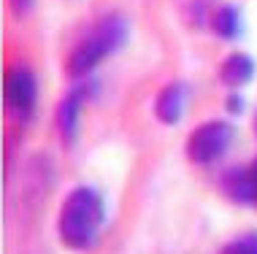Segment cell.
<instances>
[{
  "instance_id": "277c9868",
  "label": "cell",
  "mask_w": 257,
  "mask_h": 254,
  "mask_svg": "<svg viewBox=\"0 0 257 254\" xmlns=\"http://www.w3.org/2000/svg\"><path fill=\"white\" fill-rule=\"evenodd\" d=\"M230 141H233V125H227L222 119H211L192 130L190 141H187V154L198 165H208V162L219 160L227 152Z\"/></svg>"
},
{
  "instance_id": "30bf717a",
  "label": "cell",
  "mask_w": 257,
  "mask_h": 254,
  "mask_svg": "<svg viewBox=\"0 0 257 254\" xmlns=\"http://www.w3.org/2000/svg\"><path fill=\"white\" fill-rule=\"evenodd\" d=\"M222 254H257V232H249V235L230 241L222 249Z\"/></svg>"
},
{
  "instance_id": "8992f818",
  "label": "cell",
  "mask_w": 257,
  "mask_h": 254,
  "mask_svg": "<svg viewBox=\"0 0 257 254\" xmlns=\"http://www.w3.org/2000/svg\"><path fill=\"white\" fill-rule=\"evenodd\" d=\"M254 71H257V65L246 52H233L222 60L219 81L225 87H246L249 81L254 79Z\"/></svg>"
},
{
  "instance_id": "5bb4252c",
  "label": "cell",
  "mask_w": 257,
  "mask_h": 254,
  "mask_svg": "<svg viewBox=\"0 0 257 254\" xmlns=\"http://www.w3.org/2000/svg\"><path fill=\"white\" fill-rule=\"evenodd\" d=\"M254 127H257V119H254Z\"/></svg>"
},
{
  "instance_id": "5b68a950",
  "label": "cell",
  "mask_w": 257,
  "mask_h": 254,
  "mask_svg": "<svg viewBox=\"0 0 257 254\" xmlns=\"http://www.w3.org/2000/svg\"><path fill=\"white\" fill-rule=\"evenodd\" d=\"M184 103H187V87L182 81H171L168 87L160 89V95L155 100L157 119L165 122V125H176L184 114Z\"/></svg>"
},
{
  "instance_id": "ba28073f",
  "label": "cell",
  "mask_w": 257,
  "mask_h": 254,
  "mask_svg": "<svg viewBox=\"0 0 257 254\" xmlns=\"http://www.w3.org/2000/svg\"><path fill=\"white\" fill-rule=\"evenodd\" d=\"M211 30H214V36L222 38V41L241 38V33H244V19H241L238 6H230V3L219 6V9L211 14Z\"/></svg>"
},
{
  "instance_id": "9c48e42d",
  "label": "cell",
  "mask_w": 257,
  "mask_h": 254,
  "mask_svg": "<svg viewBox=\"0 0 257 254\" xmlns=\"http://www.w3.org/2000/svg\"><path fill=\"white\" fill-rule=\"evenodd\" d=\"M222 187H225V192L233 197V200L257 203V184L252 178V170H241V168L230 170V173L225 176V181H222Z\"/></svg>"
},
{
  "instance_id": "7c38bea8",
  "label": "cell",
  "mask_w": 257,
  "mask_h": 254,
  "mask_svg": "<svg viewBox=\"0 0 257 254\" xmlns=\"http://www.w3.org/2000/svg\"><path fill=\"white\" fill-rule=\"evenodd\" d=\"M241 103H244V100H241L238 95H233V98L227 100V108H230V111H235V114H238V111H241Z\"/></svg>"
},
{
  "instance_id": "7a4b0ae2",
  "label": "cell",
  "mask_w": 257,
  "mask_h": 254,
  "mask_svg": "<svg viewBox=\"0 0 257 254\" xmlns=\"http://www.w3.org/2000/svg\"><path fill=\"white\" fill-rule=\"evenodd\" d=\"M103 200L95 189L79 187L65 197L60 211V238L68 249H92L103 227Z\"/></svg>"
},
{
  "instance_id": "8fae6325",
  "label": "cell",
  "mask_w": 257,
  "mask_h": 254,
  "mask_svg": "<svg viewBox=\"0 0 257 254\" xmlns=\"http://www.w3.org/2000/svg\"><path fill=\"white\" fill-rule=\"evenodd\" d=\"M9 6H11V11L17 14V17H25V14L33 9V0H9Z\"/></svg>"
},
{
  "instance_id": "3957f363",
  "label": "cell",
  "mask_w": 257,
  "mask_h": 254,
  "mask_svg": "<svg viewBox=\"0 0 257 254\" xmlns=\"http://www.w3.org/2000/svg\"><path fill=\"white\" fill-rule=\"evenodd\" d=\"M3 100L11 116L17 119H30L38 103V81L36 73L25 65H14L6 71L3 81Z\"/></svg>"
},
{
  "instance_id": "6da1fadb",
  "label": "cell",
  "mask_w": 257,
  "mask_h": 254,
  "mask_svg": "<svg viewBox=\"0 0 257 254\" xmlns=\"http://www.w3.org/2000/svg\"><path fill=\"white\" fill-rule=\"evenodd\" d=\"M130 36V25L127 19L119 14H106L103 19H98L89 30L81 36V41L68 52L65 60V73L71 79H84L87 73H92L106 57H111L114 52H119L127 44Z\"/></svg>"
},
{
  "instance_id": "52a82bcc",
  "label": "cell",
  "mask_w": 257,
  "mask_h": 254,
  "mask_svg": "<svg viewBox=\"0 0 257 254\" xmlns=\"http://www.w3.org/2000/svg\"><path fill=\"white\" fill-rule=\"evenodd\" d=\"M81 103H84V89L76 87L62 98L60 108H57V122H60V135L65 143H73L76 138V130H79V111H81Z\"/></svg>"
},
{
  "instance_id": "4fadbf2b",
  "label": "cell",
  "mask_w": 257,
  "mask_h": 254,
  "mask_svg": "<svg viewBox=\"0 0 257 254\" xmlns=\"http://www.w3.org/2000/svg\"><path fill=\"white\" fill-rule=\"evenodd\" d=\"M249 170H252V178H254V184H257V162H254V165L249 168Z\"/></svg>"
}]
</instances>
